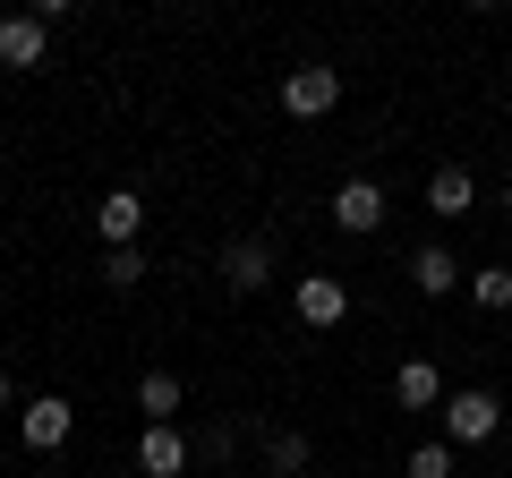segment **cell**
Returning <instances> with one entry per match:
<instances>
[{
	"mask_svg": "<svg viewBox=\"0 0 512 478\" xmlns=\"http://www.w3.org/2000/svg\"><path fill=\"white\" fill-rule=\"evenodd\" d=\"M333 103H342V69H325V60L282 69V111H291V120H325Z\"/></svg>",
	"mask_w": 512,
	"mask_h": 478,
	"instance_id": "6da1fadb",
	"label": "cell"
},
{
	"mask_svg": "<svg viewBox=\"0 0 512 478\" xmlns=\"http://www.w3.org/2000/svg\"><path fill=\"white\" fill-rule=\"evenodd\" d=\"M495 419H504L495 393H444V436H453V444H487Z\"/></svg>",
	"mask_w": 512,
	"mask_h": 478,
	"instance_id": "7a4b0ae2",
	"label": "cell"
},
{
	"mask_svg": "<svg viewBox=\"0 0 512 478\" xmlns=\"http://www.w3.org/2000/svg\"><path fill=\"white\" fill-rule=\"evenodd\" d=\"M69 427H77V410L60 402V393H43V402L18 410V436L35 444V453H60V444H69Z\"/></svg>",
	"mask_w": 512,
	"mask_h": 478,
	"instance_id": "3957f363",
	"label": "cell"
},
{
	"mask_svg": "<svg viewBox=\"0 0 512 478\" xmlns=\"http://www.w3.org/2000/svg\"><path fill=\"white\" fill-rule=\"evenodd\" d=\"M94 231H103V248H137V231H146V197H137V188H111V197L94 205Z\"/></svg>",
	"mask_w": 512,
	"mask_h": 478,
	"instance_id": "277c9868",
	"label": "cell"
},
{
	"mask_svg": "<svg viewBox=\"0 0 512 478\" xmlns=\"http://www.w3.org/2000/svg\"><path fill=\"white\" fill-rule=\"evenodd\" d=\"M376 222H384V188L376 180H342L333 188V231L359 239V231H376Z\"/></svg>",
	"mask_w": 512,
	"mask_h": 478,
	"instance_id": "5b68a950",
	"label": "cell"
},
{
	"mask_svg": "<svg viewBox=\"0 0 512 478\" xmlns=\"http://www.w3.org/2000/svg\"><path fill=\"white\" fill-rule=\"evenodd\" d=\"M291 299H299V325H316V333L350 316V291H342L333 274H299V291H291Z\"/></svg>",
	"mask_w": 512,
	"mask_h": 478,
	"instance_id": "8992f818",
	"label": "cell"
},
{
	"mask_svg": "<svg viewBox=\"0 0 512 478\" xmlns=\"http://www.w3.org/2000/svg\"><path fill=\"white\" fill-rule=\"evenodd\" d=\"M0 69H43V18L35 9H9L0 18Z\"/></svg>",
	"mask_w": 512,
	"mask_h": 478,
	"instance_id": "52a82bcc",
	"label": "cell"
},
{
	"mask_svg": "<svg viewBox=\"0 0 512 478\" xmlns=\"http://www.w3.org/2000/svg\"><path fill=\"white\" fill-rule=\"evenodd\" d=\"M222 282H231V291H265V282H274V248H265V239H231V248H222Z\"/></svg>",
	"mask_w": 512,
	"mask_h": 478,
	"instance_id": "ba28073f",
	"label": "cell"
},
{
	"mask_svg": "<svg viewBox=\"0 0 512 478\" xmlns=\"http://www.w3.org/2000/svg\"><path fill=\"white\" fill-rule=\"evenodd\" d=\"M393 402H402V410H444L436 359H402V368H393Z\"/></svg>",
	"mask_w": 512,
	"mask_h": 478,
	"instance_id": "9c48e42d",
	"label": "cell"
},
{
	"mask_svg": "<svg viewBox=\"0 0 512 478\" xmlns=\"http://www.w3.org/2000/svg\"><path fill=\"white\" fill-rule=\"evenodd\" d=\"M137 470L146 478H180L188 470V436L180 427H146V436H137Z\"/></svg>",
	"mask_w": 512,
	"mask_h": 478,
	"instance_id": "30bf717a",
	"label": "cell"
},
{
	"mask_svg": "<svg viewBox=\"0 0 512 478\" xmlns=\"http://www.w3.org/2000/svg\"><path fill=\"white\" fill-rule=\"evenodd\" d=\"M470 205H478V180H470V171H461V163H444L436 180H427V214L461 222V214H470Z\"/></svg>",
	"mask_w": 512,
	"mask_h": 478,
	"instance_id": "8fae6325",
	"label": "cell"
},
{
	"mask_svg": "<svg viewBox=\"0 0 512 478\" xmlns=\"http://www.w3.org/2000/svg\"><path fill=\"white\" fill-rule=\"evenodd\" d=\"M137 410H146V427H171V410H180V376L146 368V376H137Z\"/></svg>",
	"mask_w": 512,
	"mask_h": 478,
	"instance_id": "7c38bea8",
	"label": "cell"
},
{
	"mask_svg": "<svg viewBox=\"0 0 512 478\" xmlns=\"http://www.w3.org/2000/svg\"><path fill=\"white\" fill-rule=\"evenodd\" d=\"M410 282H419L427 299H444L461 282V265H453V248H419V257H410Z\"/></svg>",
	"mask_w": 512,
	"mask_h": 478,
	"instance_id": "4fadbf2b",
	"label": "cell"
},
{
	"mask_svg": "<svg viewBox=\"0 0 512 478\" xmlns=\"http://www.w3.org/2000/svg\"><path fill=\"white\" fill-rule=\"evenodd\" d=\"M470 299H478V308H512V274H504V265H478V274H470Z\"/></svg>",
	"mask_w": 512,
	"mask_h": 478,
	"instance_id": "5bb4252c",
	"label": "cell"
},
{
	"mask_svg": "<svg viewBox=\"0 0 512 478\" xmlns=\"http://www.w3.org/2000/svg\"><path fill=\"white\" fill-rule=\"evenodd\" d=\"M103 282L111 291H137V282H146V257H137V248H103Z\"/></svg>",
	"mask_w": 512,
	"mask_h": 478,
	"instance_id": "9a60e30c",
	"label": "cell"
},
{
	"mask_svg": "<svg viewBox=\"0 0 512 478\" xmlns=\"http://www.w3.org/2000/svg\"><path fill=\"white\" fill-rule=\"evenodd\" d=\"M265 461H274V478H299V470H308V436H299V427H291V436H274V444H265Z\"/></svg>",
	"mask_w": 512,
	"mask_h": 478,
	"instance_id": "2e32d148",
	"label": "cell"
},
{
	"mask_svg": "<svg viewBox=\"0 0 512 478\" xmlns=\"http://www.w3.org/2000/svg\"><path fill=\"white\" fill-rule=\"evenodd\" d=\"M410 478H453V444H419L410 453Z\"/></svg>",
	"mask_w": 512,
	"mask_h": 478,
	"instance_id": "e0dca14e",
	"label": "cell"
},
{
	"mask_svg": "<svg viewBox=\"0 0 512 478\" xmlns=\"http://www.w3.org/2000/svg\"><path fill=\"white\" fill-rule=\"evenodd\" d=\"M0 410H9V376H0Z\"/></svg>",
	"mask_w": 512,
	"mask_h": 478,
	"instance_id": "ac0fdd59",
	"label": "cell"
},
{
	"mask_svg": "<svg viewBox=\"0 0 512 478\" xmlns=\"http://www.w3.org/2000/svg\"><path fill=\"white\" fill-rule=\"evenodd\" d=\"M504 214H512V188H504Z\"/></svg>",
	"mask_w": 512,
	"mask_h": 478,
	"instance_id": "d6986e66",
	"label": "cell"
}]
</instances>
